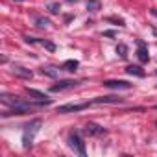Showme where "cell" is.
Segmentation results:
<instances>
[{"instance_id":"9c48e42d","label":"cell","mask_w":157,"mask_h":157,"mask_svg":"<svg viewBox=\"0 0 157 157\" xmlns=\"http://www.w3.org/2000/svg\"><path fill=\"white\" fill-rule=\"evenodd\" d=\"M11 70H13V74H15V76L24 78V80H30V78L33 76V72H32L30 68H24V67H13Z\"/></svg>"},{"instance_id":"44dd1931","label":"cell","mask_w":157,"mask_h":157,"mask_svg":"<svg viewBox=\"0 0 157 157\" xmlns=\"http://www.w3.org/2000/svg\"><path fill=\"white\" fill-rule=\"evenodd\" d=\"M17 2H22V0H17Z\"/></svg>"},{"instance_id":"8992f818","label":"cell","mask_w":157,"mask_h":157,"mask_svg":"<svg viewBox=\"0 0 157 157\" xmlns=\"http://www.w3.org/2000/svg\"><path fill=\"white\" fill-rule=\"evenodd\" d=\"M76 83H78V82H74V80H61V82H57L56 85H52L50 91H52V93H59V91H65V89L74 87Z\"/></svg>"},{"instance_id":"277c9868","label":"cell","mask_w":157,"mask_h":157,"mask_svg":"<svg viewBox=\"0 0 157 157\" xmlns=\"http://www.w3.org/2000/svg\"><path fill=\"white\" fill-rule=\"evenodd\" d=\"M104 85L109 89H118V91H129L131 89V83H128L124 80H105Z\"/></svg>"},{"instance_id":"3957f363","label":"cell","mask_w":157,"mask_h":157,"mask_svg":"<svg viewBox=\"0 0 157 157\" xmlns=\"http://www.w3.org/2000/svg\"><path fill=\"white\" fill-rule=\"evenodd\" d=\"M89 105H93V104L91 102H87V104H65V105L57 107V113H78V111L87 109Z\"/></svg>"},{"instance_id":"5b68a950","label":"cell","mask_w":157,"mask_h":157,"mask_svg":"<svg viewBox=\"0 0 157 157\" xmlns=\"http://www.w3.org/2000/svg\"><path fill=\"white\" fill-rule=\"evenodd\" d=\"M26 93H28L33 100H37V102H41V104H50V102H52L44 93H41V91H37V89H30V87H26Z\"/></svg>"},{"instance_id":"e0dca14e","label":"cell","mask_w":157,"mask_h":157,"mask_svg":"<svg viewBox=\"0 0 157 157\" xmlns=\"http://www.w3.org/2000/svg\"><path fill=\"white\" fill-rule=\"evenodd\" d=\"M41 44H43L46 50H50V52H54V50H56V44H54V43H48V41H41Z\"/></svg>"},{"instance_id":"2e32d148","label":"cell","mask_w":157,"mask_h":157,"mask_svg":"<svg viewBox=\"0 0 157 157\" xmlns=\"http://www.w3.org/2000/svg\"><path fill=\"white\" fill-rule=\"evenodd\" d=\"M48 10H50V13H54V15H56V13H59V10H61V8H59V4L52 2V4L48 6Z\"/></svg>"},{"instance_id":"6da1fadb","label":"cell","mask_w":157,"mask_h":157,"mask_svg":"<svg viewBox=\"0 0 157 157\" xmlns=\"http://www.w3.org/2000/svg\"><path fill=\"white\" fill-rule=\"evenodd\" d=\"M39 126H41V120L39 118H35V120H32L30 124L24 126V133H22V146L24 148H30L33 144V137L39 131Z\"/></svg>"},{"instance_id":"7a4b0ae2","label":"cell","mask_w":157,"mask_h":157,"mask_svg":"<svg viewBox=\"0 0 157 157\" xmlns=\"http://www.w3.org/2000/svg\"><path fill=\"white\" fill-rule=\"evenodd\" d=\"M68 142H70V148H72L76 153H80L82 157L87 155V151H85V142L82 140V137L78 135V133H72V135L68 137Z\"/></svg>"},{"instance_id":"ffe728a7","label":"cell","mask_w":157,"mask_h":157,"mask_svg":"<svg viewBox=\"0 0 157 157\" xmlns=\"http://www.w3.org/2000/svg\"><path fill=\"white\" fill-rule=\"evenodd\" d=\"M67 2H76V0H67Z\"/></svg>"},{"instance_id":"7c38bea8","label":"cell","mask_w":157,"mask_h":157,"mask_svg":"<svg viewBox=\"0 0 157 157\" xmlns=\"http://www.w3.org/2000/svg\"><path fill=\"white\" fill-rule=\"evenodd\" d=\"M78 65H80V63H78L76 59H68V61H65V63H63V68H65V70H70V72H74V70L78 68Z\"/></svg>"},{"instance_id":"d6986e66","label":"cell","mask_w":157,"mask_h":157,"mask_svg":"<svg viewBox=\"0 0 157 157\" xmlns=\"http://www.w3.org/2000/svg\"><path fill=\"white\" fill-rule=\"evenodd\" d=\"M104 35H107V37H115V32H105Z\"/></svg>"},{"instance_id":"8fae6325","label":"cell","mask_w":157,"mask_h":157,"mask_svg":"<svg viewBox=\"0 0 157 157\" xmlns=\"http://www.w3.org/2000/svg\"><path fill=\"white\" fill-rule=\"evenodd\" d=\"M126 72L131 74V76H137V78H144V70H142L139 65H129V67L126 68Z\"/></svg>"},{"instance_id":"ac0fdd59","label":"cell","mask_w":157,"mask_h":157,"mask_svg":"<svg viewBox=\"0 0 157 157\" xmlns=\"http://www.w3.org/2000/svg\"><path fill=\"white\" fill-rule=\"evenodd\" d=\"M35 22H37V26H41V28H44V26H48V24H50V21H48V19H37Z\"/></svg>"},{"instance_id":"5bb4252c","label":"cell","mask_w":157,"mask_h":157,"mask_svg":"<svg viewBox=\"0 0 157 157\" xmlns=\"http://www.w3.org/2000/svg\"><path fill=\"white\" fill-rule=\"evenodd\" d=\"M117 54H118V56H120L122 59H126V57H128V46L120 43V44L117 46Z\"/></svg>"},{"instance_id":"30bf717a","label":"cell","mask_w":157,"mask_h":157,"mask_svg":"<svg viewBox=\"0 0 157 157\" xmlns=\"http://www.w3.org/2000/svg\"><path fill=\"white\" fill-rule=\"evenodd\" d=\"M85 133L98 137V135H104V133H105V129H104V128H100L98 124H87V126H85Z\"/></svg>"},{"instance_id":"52a82bcc","label":"cell","mask_w":157,"mask_h":157,"mask_svg":"<svg viewBox=\"0 0 157 157\" xmlns=\"http://www.w3.org/2000/svg\"><path fill=\"white\" fill-rule=\"evenodd\" d=\"M122 102H124L122 98H115V96H98V98H94L91 104L96 105V104H122Z\"/></svg>"},{"instance_id":"4fadbf2b","label":"cell","mask_w":157,"mask_h":157,"mask_svg":"<svg viewBox=\"0 0 157 157\" xmlns=\"http://www.w3.org/2000/svg\"><path fill=\"white\" fill-rule=\"evenodd\" d=\"M100 2H98V0H89V2H87V10L89 11H93V13H96V11H100Z\"/></svg>"},{"instance_id":"9a60e30c","label":"cell","mask_w":157,"mask_h":157,"mask_svg":"<svg viewBox=\"0 0 157 157\" xmlns=\"http://www.w3.org/2000/svg\"><path fill=\"white\" fill-rule=\"evenodd\" d=\"M41 72H43V74H46V76H50V78H56V76H57V72H56V70H52L50 67H48V68H44V67H43V68H41Z\"/></svg>"},{"instance_id":"ba28073f","label":"cell","mask_w":157,"mask_h":157,"mask_svg":"<svg viewBox=\"0 0 157 157\" xmlns=\"http://www.w3.org/2000/svg\"><path fill=\"white\" fill-rule=\"evenodd\" d=\"M137 44H139V50H137V56H139V59H140V63H148V59H150V56H148V48H146V44H144L142 41H137Z\"/></svg>"}]
</instances>
